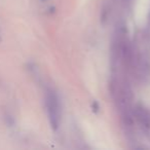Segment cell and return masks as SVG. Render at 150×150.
<instances>
[{
	"mask_svg": "<svg viewBox=\"0 0 150 150\" xmlns=\"http://www.w3.org/2000/svg\"><path fill=\"white\" fill-rule=\"evenodd\" d=\"M45 106L47 111V116L50 119V125L57 129L60 125L62 117V109L59 97L52 90L46 91L45 94Z\"/></svg>",
	"mask_w": 150,
	"mask_h": 150,
	"instance_id": "1",
	"label": "cell"
},
{
	"mask_svg": "<svg viewBox=\"0 0 150 150\" xmlns=\"http://www.w3.org/2000/svg\"><path fill=\"white\" fill-rule=\"evenodd\" d=\"M43 1H44V0H43Z\"/></svg>",
	"mask_w": 150,
	"mask_h": 150,
	"instance_id": "2",
	"label": "cell"
}]
</instances>
